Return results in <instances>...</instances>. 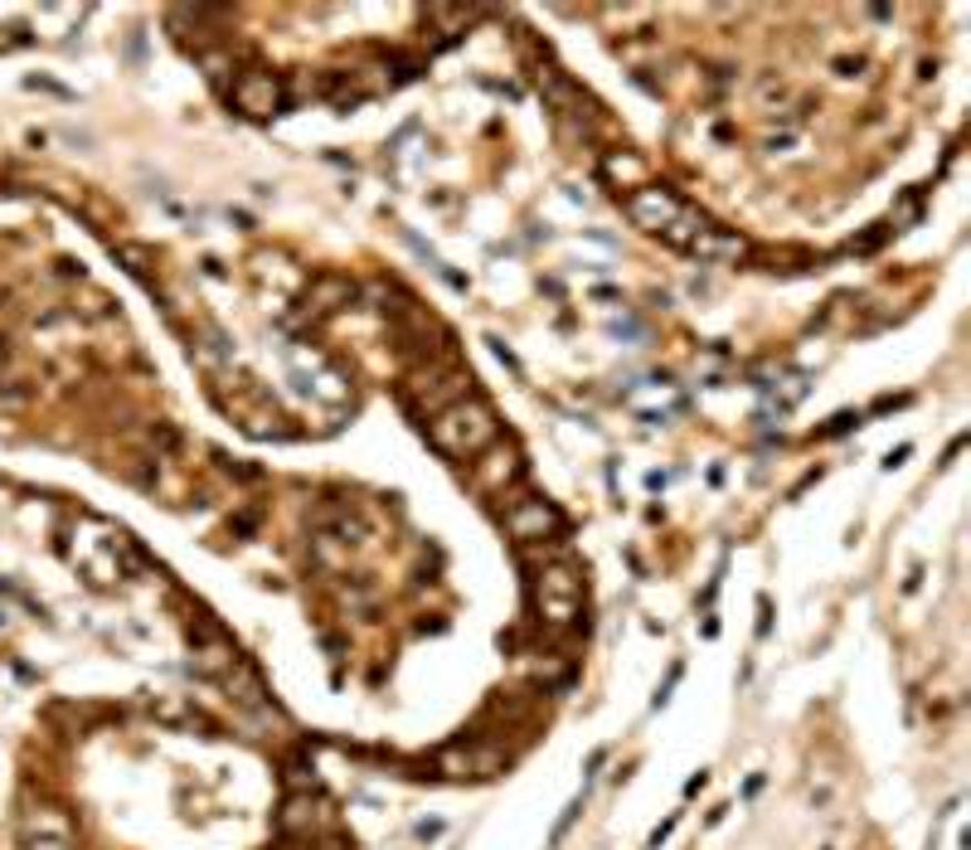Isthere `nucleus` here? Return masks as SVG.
I'll use <instances>...</instances> for the list:
<instances>
[{"instance_id": "1", "label": "nucleus", "mask_w": 971, "mask_h": 850, "mask_svg": "<svg viewBox=\"0 0 971 850\" xmlns=\"http://www.w3.org/2000/svg\"><path fill=\"white\" fill-rule=\"evenodd\" d=\"M428 438L442 457H477L495 442V413L481 399H457L428 418Z\"/></svg>"}, {"instance_id": "2", "label": "nucleus", "mask_w": 971, "mask_h": 850, "mask_svg": "<svg viewBox=\"0 0 971 850\" xmlns=\"http://www.w3.org/2000/svg\"><path fill=\"white\" fill-rule=\"evenodd\" d=\"M627 214H632V224H636V228H646V234L666 238L689 209L671 195L666 185H642V190H632V195H627Z\"/></svg>"}, {"instance_id": "3", "label": "nucleus", "mask_w": 971, "mask_h": 850, "mask_svg": "<svg viewBox=\"0 0 971 850\" xmlns=\"http://www.w3.org/2000/svg\"><path fill=\"white\" fill-rule=\"evenodd\" d=\"M559 530V511L549 501H540V496H530V501H515L505 511V535L510 540H520V544H544L549 535Z\"/></svg>"}, {"instance_id": "4", "label": "nucleus", "mask_w": 971, "mask_h": 850, "mask_svg": "<svg viewBox=\"0 0 971 850\" xmlns=\"http://www.w3.org/2000/svg\"><path fill=\"white\" fill-rule=\"evenodd\" d=\"M467 385H471L467 375H452V370H432V375H413V379H408V395H413L418 403H428L432 413H442L447 403L467 399V395H462Z\"/></svg>"}, {"instance_id": "5", "label": "nucleus", "mask_w": 971, "mask_h": 850, "mask_svg": "<svg viewBox=\"0 0 971 850\" xmlns=\"http://www.w3.org/2000/svg\"><path fill=\"white\" fill-rule=\"evenodd\" d=\"M234 103H238V112H248V117H273V112L283 107V88H277L273 73H248V79L234 83Z\"/></svg>"}, {"instance_id": "6", "label": "nucleus", "mask_w": 971, "mask_h": 850, "mask_svg": "<svg viewBox=\"0 0 971 850\" xmlns=\"http://www.w3.org/2000/svg\"><path fill=\"white\" fill-rule=\"evenodd\" d=\"M69 841H73V827H69V817H59L54 807L24 817V846L30 850H69Z\"/></svg>"}, {"instance_id": "7", "label": "nucleus", "mask_w": 971, "mask_h": 850, "mask_svg": "<svg viewBox=\"0 0 971 850\" xmlns=\"http://www.w3.org/2000/svg\"><path fill=\"white\" fill-rule=\"evenodd\" d=\"M477 457H481V462H471V477H477L481 491H505L510 481L520 477V462H515V452H510V448H495V442H491V448L477 452Z\"/></svg>"}, {"instance_id": "8", "label": "nucleus", "mask_w": 971, "mask_h": 850, "mask_svg": "<svg viewBox=\"0 0 971 850\" xmlns=\"http://www.w3.org/2000/svg\"><path fill=\"white\" fill-rule=\"evenodd\" d=\"M316 821H321V817H316L311 792H292L283 802V811H277V831H283V836H311Z\"/></svg>"}, {"instance_id": "9", "label": "nucleus", "mask_w": 971, "mask_h": 850, "mask_svg": "<svg viewBox=\"0 0 971 850\" xmlns=\"http://www.w3.org/2000/svg\"><path fill=\"white\" fill-rule=\"evenodd\" d=\"M224 685H228V695L243 705V709H263L267 705V690H263V676L253 670L248 662H238L234 670L224 676Z\"/></svg>"}, {"instance_id": "10", "label": "nucleus", "mask_w": 971, "mask_h": 850, "mask_svg": "<svg viewBox=\"0 0 971 850\" xmlns=\"http://www.w3.org/2000/svg\"><path fill=\"white\" fill-rule=\"evenodd\" d=\"M350 297H355L350 283H340V277H321V283L306 291V311H336V307H345Z\"/></svg>"}, {"instance_id": "11", "label": "nucleus", "mask_w": 971, "mask_h": 850, "mask_svg": "<svg viewBox=\"0 0 971 850\" xmlns=\"http://www.w3.org/2000/svg\"><path fill=\"white\" fill-rule=\"evenodd\" d=\"M603 171H607V181H627V185L646 175V166H642V161H632V156H607Z\"/></svg>"}]
</instances>
